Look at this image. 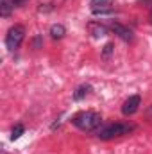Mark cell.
<instances>
[{
  "label": "cell",
  "mask_w": 152,
  "mask_h": 154,
  "mask_svg": "<svg viewBox=\"0 0 152 154\" xmlns=\"http://www.w3.org/2000/svg\"><path fill=\"white\" fill-rule=\"evenodd\" d=\"M65 34H66V29H65L61 23H56V25L50 27V36H52L54 39H61Z\"/></svg>",
  "instance_id": "obj_8"
},
{
  "label": "cell",
  "mask_w": 152,
  "mask_h": 154,
  "mask_svg": "<svg viewBox=\"0 0 152 154\" xmlns=\"http://www.w3.org/2000/svg\"><path fill=\"white\" fill-rule=\"evenodd\" d=\"M109 27H111V31H113L120 39H123V41H132V32H131V29H127L125 25H122V23H118V22H113Z\"/></svg>",
  "instance_id": "obj_6"
},
{
  "label": "cell",
  "mask_w": 152,
  "mask_h": 154,
  "mask_svg": "<svg viewBox=\"0 0 152 154\" xmlns=\"http://www.w3.org/2000/svg\"><path fill=\"white\" fill-rule=\"evenodd\" d=\"M23 2H27V0H13V4H14V5H22Z\"/></svg>",
  "instance_id": "obj_13"
},
{
  "label": "cell",
  "mask_w": 152,
  "mask_h": 154,
  "mask_svg": "<svg viewBox=\"0 0 152 154\" xmlns=\"http://www.w3.org/2000/svg\"><path fill=\"white\" fill-rule=\"evenodd\" d=\"M90 9L93 14H108V13H111L113 4H111V0H91Z\"/></svg>",
  "instance_id": "obj_5"
},
{
  "label": "cell",
  "mask_w": 152,
  "mask_h": 154,
  "mask_svg": "<svg viewBox=\"0 0 152 154\" xmlns=\"http://www.w3.org/2000/svg\"><path fill=\"white\" fill-rule=\"evenodd\" d=\"M25 38V29L23 25H13L9 31H7V36H5V47L9 50H16L22 41Z\"/></svg>",
  "instance_id": "obj_3"
},
{
  "label": "cell",
  "mask_w": 152,
  "mask_h": 154,
  "mask_svg": "<svg viewBox=\"0 0 152 154\" xmlns=\"http://www.w3.org/2000/svg\"><path fill=\"white\" fill-rule=\"evenodd\" d=\"M140 104H141V97H140V95H131V97L123 102V106H122V113H123L125 116L134 115V113L138 111Z\"/></svg>",
  "instance_id": "obj_4"
},
{
  "label": "cell",
  "mask_w": 152,
  "mask_h": 154,
  "mask_svg": "<svg viewBox=\"0 0 152 154\" xmlns=\"http://www.w3.org/2000/svg\"><path fill=\"white\" fill-rule=\"evenodd\" d=\"M74 125L79 127L81 131H95V129H99L100 127V122H102V118L100 115L97 113V111H81V113H77L74 116Z\"/></svg>",
  "instance_id": "obj_1"
},
{
  "label": "cell",
  "mask_w": 152,
  "mask_h": 154,
  "mask_svg": "<svg viewBox=\"0 0 152 154\" xmlns=\"http://www.w3.org/2000/svg\"><path fill=\"white\" fill-rule=\"evenodd\" d=\"M23 131H25V127H23L22 124L14 125V127H13V131H11V140H18V138L23 134Z\"/></svg>",
  "instance_id": "obj_11"
},
{
  "label": "cell",
  "mask_w": 152,
  "mask_h": 154,
  "mask_svg": "<svg viewBox=\"0 0 152 154\" xmlns=\"http://www.w3.org/2000/svg\"><path fill=\"white\" fill-rule=\"evenodd\" d=\"M150 20H152V11H150Z\"/></svg>",
  "instance_id": "obj_15"
},
{
  "label": "cell",
  "mask_w": 152,
  "mask_h": 154,
  "mask_svg": "<svg viewBox=\"0 0 152 154\" xmlns=\"http://www.w3.org/2000/svg\"><path fill=\"white\" fill-rule=\"evenodd\" d=\"M90 91H91V86H90V84H82V86H79V88L75 90L74 99H75V100H81V99H84Z\"/></svg>",
  "instance_id": "obj_9"
},
{
  "label": "cell",
  "mask_w": 152,
  "mask_h": 154,
  "mask_svg": "<svg viewBox=\"0 0 152 154\" xmlns=\"http://www.w3.org/2000/svg\"><path fill=\"white\" fill-rule=\"evenodd\" d=\"M131 131H134L132 124H120V122H116V124H108V125L100 127L97 131V136L100 140H113V138H118L122 134H129Z\"/></svg>",
  "instance_id": "obj_2"
},
{
  "label": "cell",
  "mask_w": 152,
  "mask_h": 154,
  "mask_svg": "<svg viewBox=\"0 0 152 154\" xmlns=\"http://www.w3.org/2000/svg\"><path fill=\"white\" fill-rule=\"evenodd\" d=\"M149 115H150V116H152V106H150V111H149Z\"/></svg>",
  "instance_id": "obj_14"
},
{
  "label": "cell",
  "mask_w": 152,
  "mask_h": 154,
  "mask_svg": "<svg viewBox=\"0 0 152 154\" xmlns=\"http://www.w3.org/2000/svg\"><path fill=\"white\" fill-rule=\"evenodd\" d=\"M88 29H90V32H91L95 38H102V36L108 34V27L102 25V23H97V22H91V23L88 25Z\"/></svg>",
  "instance_id": "obj_7"
},
{
  "label": "cell",
  "mask_w": 152,
  "mask_h": 154,
  "mask_svg": "<svg viewBox=\"0 0 152 154\" xmlns=\"http://www.w3.org/2000/svg\"><path fill=\"white\" fill-rule=\"evenodd\" d=\"M111 52H113V45H111V43H108V45L104 47V56H109Z\"/></svg>",
  "instance_id": "obj_12"
},
{
  "label": "cell",
  "mask_w": 152,
  "mask_h": 154,
  "mask_svg": "<svg viewBox=\"0 0 152 154\" xmlns=\"http://www.w3.org/2000/svg\"><path fill=\"white\" fill-rule=\"evenodd\" d=\"M14 7V4H13V0H2V5H0V14L4 16V18H7L9 14H11V9Z\"/></svg>",
  "instance_id": "obj_10"
}]
</instances>
